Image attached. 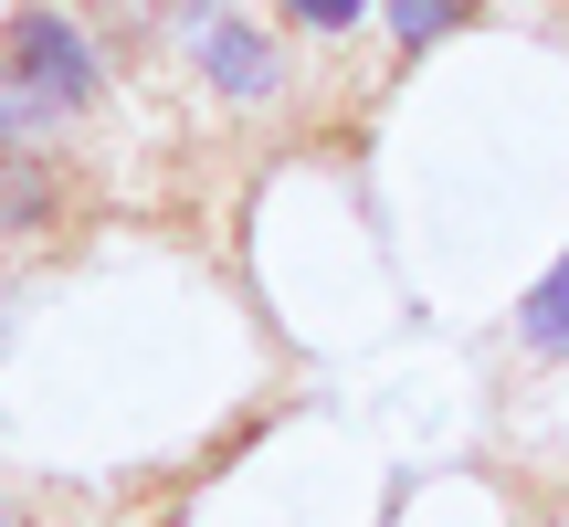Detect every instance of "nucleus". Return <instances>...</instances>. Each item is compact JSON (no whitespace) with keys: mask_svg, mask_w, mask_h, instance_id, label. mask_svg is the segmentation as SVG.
Returning a JSON list of instances; mask_svg holds the SVG:
<instances>
[{"mask_svg":"<svg viewBox=\"0 0 569 527\" xmlns=\"http://www.w3.org/2000/svg\"><path fill=\"white\" fill-rule=\"evenodd\" d=\"M453 21H465V0H390V32L401 42H443Z\"/></svg>","mask_w":569,"mask_h":527,"instance_id":"nucleus-4","label":"nucleus"},{"mask_svg":"<svg viewBox=\"0 0 569 527\" xmlns=\"http://www.w3.org/2000/svg\"><path fill=\"white\" fill-rule=\"evenodd\" d=\"M0 527H11V507H0Z\"/></svg>","mask_w":569,"mask_h":527,"instance_id":"nucleus-6","label":"nucleus"},{"mask_svg":"<svg viewBox=\"0 0 569 527\" xmlns=\"http://www.w3.org/2000/svg\"><path fill=\"white\" fill-rule=\"evenodd\" d=\"M284 11H296V21H306V32H348V21H359V11H369V0H284Z\"/></svg>","mask_w":569,"mask_h":527,"instance_id":"nucleus-5","label":"nucleus"},{"mask_svg":"<svg viewBox=\"0 0 569 527\" xmlns=\"http://www.w3.org/2000/svg\"><path fill=\"white\" fill-rule=\"evenodd\" d=\"M96 96V42L63 11H21L0 32V138H42Z\"/></svg>","mask_w":569,"mask_h":527,"instance_id":"nucleus-1","label":"nucleus"},{"mask_svg":"<svg viewBox=\"0 0 569 527\" xmlns=\"http://www.w3.org/2000/svg\"><path fill=\"white\" fill-rule=\"evenodd\" d=\"M517 338H528L538 359H569V253L549 264V285H538V296L517 306Z\"/></svg>","mask_w":569,"mask_h":527,"instance_id":"nucleus-3","label":"nucleus"},{"mask_svg":"<svg viewBox=\"0 0 569 527\" xmlns=\"http://www.w3.org/2000/svg\"><path fill=\"white\" fill-rule=\"evenodd\" d=\"M201 74L222 84V96H274V84H284V53L253 32V21H211V32H201Z\"/></svg>","mask_w":569,"mask_h":527,"instance_id":"nucleus-2","label":"nucleus"}]
</instances>
